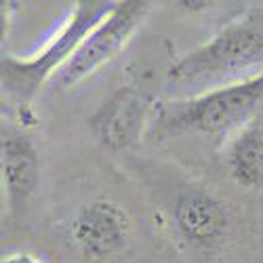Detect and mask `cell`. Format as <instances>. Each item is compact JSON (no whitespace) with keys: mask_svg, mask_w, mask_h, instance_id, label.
Masks as SVG:
<instances>
[{"mask_svg":"<svg viewBox=\"0 0 263 263\" xmlns=\"http://www.w3.org/2000/svg\"><path fill=\"white\" fill-rule=\"evenodd\" d=\"M133 183L147 228L173 263H255L263 230L253 213L175 158L128 154Z\"/></svg>","mask_w":263,"mask_h":263,"instance_id":"cell-1","label":"cell"},{"mask_svg":"<svg viewBox=\"0 0 263 263\" xmlns=\"http://www.w3.org/2000/svg\"><path fill=\"white\" fill-rule=\"evenodd\" d=\"M145 228L120 175L80 173L55 192L40 236L63 263H135Z\"/></svg>","mask_w":263,"mask_h":263,"instance_id":"cell-2","label":"cell"},{"mask_svg":"<svg viewBox=\"0 0 263 263\" xmlns=\"http://www.w3.org/2000/svg\"><path fill=\"white\" fill-rule=\"evenodd\" d=\"M263 74V5L245 7L213 38L175 59L162 72L166 99L196 97Z\"/></svg>","mask_w":263,"mask_h":263,"instance_id":"cell-3","label":"cell"},{"mask_svg":"<svg viewBox=\"0 0 263 263\" xmlns=\"http://www.w3.org/2000/svg\"><path fill=\"white\" fill-rule=\"evenodd\" d=\"M263 114V74L185 99H160L147 139L156 145L194 143L215 158L240 130Z\"/></svg>","mask_w":263,"mask_h":263,"instance_id":"cell-4","label":"cell"},{"mask_svg":"<svg viewBox=\"0 0 263 263\" xmlns=\"http://www.w3.org/2000/svg\"><path fill=\"white\" fill-rule=\"evenodd\" d=\"M114 9V3H74L70 15L59 30L30 57H15L3 53V107L15 116V122L34 128L38 118L34 114V101L40 91L59 74L70 61L80 42L91 30Z\"/></svg>","mask_w":263,"mask_h":263,"instance_id":"cell-5","label":"cell"},{"mask_svg":"<svg viewBox=\"0 0 263 263\" xmlns=\"http://www.w3.org/2000/svg\"><path fill=\"white\" fill-rule=\"evenodd\" d=\"M158 95L145 74L130 72L128 80L109 93L86 118L93 141L109 154H135L147 139Z\"/></svg>","mask_w":263,"mask_h":263,"instance_id":"cell-6","label":"cell"},{"mask_svg":"<svg viewBox=\"0 0 263 263\" xmlns=\"http://www.w3.org/2000/svg\"><path fill=\"white\" fill-rule=\"evenodd\" d=\"M152 9H154L152 3H133V0L114 3V9L91 30V34L78 45L70 61L51 80V91L68 93L74 86L95 76L107 63H112L141 30Z\"/></svg>","mask_w":263,"mask_h":263,"instance_id":"cell-7","label":"cell"},{"mask_svg":"<svg viewBox=\"0 0 263 263\" xmlns=\"http://www.w3.org/2000/svg\"><path fill=\"white\" fill-rule=\"evenodd\" d=\"M42 156L30 128L3 118V190L7 223H21L40 190Z\"/></svg>","mask_w":263,"mask_h":263,"instance_id":"cell-8","label":"cell"},{"mask_svg":"<svg viewBox=\"0 0 263 263\" xmlns=\"http://www.w3.org/2000/svg\"><path fill=\"white\" fill-rule=\"evenodd\" d=\"M215 162L236 187L263 202V114L230 139Z\"/></svg>","mask_w":263,"mask_h":263,"instance_id":"cell-9","label":"cell"},{"mask_svg":"<svg viewBox=\"0 0 263 263\" xmlns=\"http://www.w3.org/2000/svg\"><path fill=\"white\" fill-rule=\"evenodd\" d=\"M0 263H63L51 253H42L34 249H7L3 251Z\"/></svg>","mask_w":263,"mask_h":263,"instance_id":"cell-10","label":"cell"},{"mask_svg":"<svg viewBox=\"0 0 263 263\" xmlns=\"http://www.w3.org/2000/svg\"><path fill=\"white\" fill-rule=\"evenodd\" d=\"M255 263H263V249H261V253H259V257L255 259Z\"/></svg>","mask_w":263,"mask_h":263,"instance_id":"cell-11","label":"cell"}]
</instances>
